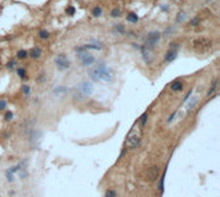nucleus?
Masks as SVG:
<instances>
[{"mask_svg":"<svg viewBox=\"0 0 220 197\" xmlns=\"http://www.w3.org/2000/svg\"><path fill=\"white\" fill-rule=\"evenodd\" d=\"M22 93H23L25 95H30L31 93V89L29 85H22Z\"/></svg>","mask_w":220,"mask_h":197,"instance_id":"nucleus-30","label":"nucleus"},{"mask_svg":"<svg viewBox=\"0 0 220 197\" xmlns=\"http://www.w3.org/2000/svg\"><path fill=\"white\" fill-rule=\"evenodd\" d=\"M27 57H29V52H27V50L21 49V50L17 52V58H18V59H26Z\"/></svg>","mask_w":220,"mask_h":197,"instance_id":"nucleus-18","label":"nucleus"},{"mask_svg":"<svg viewBox=\"0 0 220 197\" xmlns=\"http://www.w3.org/2000/svg\"><path fill=\"white\" fill-rule=\"evenodd\" d=\"M160 8H161L162 12H169V10H170V7H169V5H163V4H160Z\"/></svg>","mask_w":220,"mask_h":197,"instance_id":"nucleus-37","label":"nucleus"},{"mask_svg":"<svg viewBox=\"0 0 220 197\" xmlns=\"http://www.w3.org/2000/svg\"><path fill=\"white\" fill-rule=\"evenodd\" d=\"M147 120H148V114H147V112H144V114H143L142 116H140V119H139L138 121H139V124H140V125H142V126L144 128V126H145V122H147Z\"/></svg>","mask_w":220,"mask_h":197,"instance_id":"nucleus-25","label":"nucleus"},{"mask_svg":"<svg viewBox=\"0 0 220 197\" xmlns=\"http://www.w3.org/2000/svg\"><path fill=\"white\" fill-rule=\"evenodd\" d=\"M183 88H184L183 82L179 81V80H175V81H173L170 84V89L173 92H180V90H183Z\"/></svg>","mask_w":220,"mask_h":197,"instance_id":"nucleus-15","label":"nucleus"},{"mask_svg":"<svg viewBox=\"0 0 220 197\" xmlns=\"http://www.w3.org/2000/svg\"><path fill=\"white\" fill-rule=\"evenodd\" d=\"M142 135H143V126L139 124V121H137L134 124V126L130 129V131L127 133L125 146L129 149H135L139 146L140 140H142Z\"/></svg>","mask_w":220,"mask_h":197,"instance_id":"nucleus-2","label":"nucleus"},{"mask_svg":"<svg viewBox=\"0 0 220 197\" xmlns=\"http://www.w3.org/2000/svg\"><path fill=\"white\" fill-rule=\"evenodd\" d=\"M4 117H5V120H7V121H10L13 119V112L12 111H7V112H5V115H4Z\"/></svg>","mask_w":220,"mask_h":197,"instance_id":"nucleus-31","label":"nucleus"},{"mask_svg":"<svg viewBox=\"0 0 220 197\" xmlns=\"http://www.w3.org/2000/svg\"><path fill=\"white\" fill-rule=\"evenodd\" d=\"M176 57H178V50H175V49H170V48H169V50L165 53L163 61H165L166 63H170V62L175 61V59H176Z\"/></svg>","mask_w":220,"mask_h":197,"instance_id":"nucleus-10","label":"nucleus"},{"mask_svg":"<svg viewBox=\"0 0 220 197\" xmlns=\"http://www.w3.org/2000/svg\"><path fill=\"white\" fill-rule=\"evenodd\" d=\"M185 19H187V13H185V12H179L178 16H176L175 22H176V23H183Z\"/></svg>","mask_w":220,"mask_h":197,"instance_id":"nucleus-17","label":"nucleus"},{"mask_svg":"<svg viewBox=\"0 0 220 197\" xmlns=\"http://www.w3.org/2000/svg\"><path fill=\"white\" fill-rule=\"evenodd\" d=\"M37 81L39 82H45V81H47V75H45V74H40V75H39V77H37Z\"/></svg>","mask_w":220,"mask_h":197,"instance_id":"nucleus-34","label":"nucleus"},{"mask_svg":"<svg viewBox=\"0 0 220 197\" xmlns=\"http://www.w3.org/2000/svg\"><path fill=\"white\" fill-rule=\"evenodd\" d=\"M29 57L33 58V59H39L41 57V49L39 48V47H35V48H32L30 52H29Z\"/></svg>","mask_w":220,"mask_h":197,"instance_id":"nucleus-14","label":"nucleus"},{"mask_svg":"<svg viewBox=\"0 0 220 197\" xmlns=\"http://www.w3.org/2000/svg\"><path fill=\"white\" fill-rule=\"evenodd\" d=\"M216 88H218V79H214V81L211 84V88L208 89V92H207V97H210V95L216 90Z\"/></svg>","mask_w":220,"mask_h":197,"instance_id":"nucleus-20","label":"nucleus"},{"mask_svg":"<svg viewBox=\"0 0 220 197\" xmlns=\"http://www.w3.org/2000/svg\"><path fill=\"white\" fill-rule=\"evenodd\" d=\"M126 21L131 22V23H138V22H139V17H138V14H135L134 12H130V13H127V16H126Z\"/></svg>","mask_w":220,"mask_h":197,"instance_id":"nucleus-16","label":"nucleus"},{"mask_svg":"<svg viewBox=\"0 0 220 197\" xmlns=\"http://www.w3.org/2000/svg\"><path fill=\"white\" fill-rule=\"evenodd\" d=\"M39 37L41 39V40H48V39L50 37V33L48 30H41L40 32H39Z\"/></svg>","mask_w":220,"mask_h":197,"instance_id":"nucleus-21","label":"nucleus"},{"mask_svg":"<svg viewBox=\"0 0 220 197\" xmlns=\"http://www.w3.org/2000/svg\"><path fill=\"white\" fill-rule=\"evenodd\" d=\"M102 13H103V10H102V8L100 7H94L93 8V10H92V14L94 16V17H102Z\"/></svg>","mask_w":220,"mask_h":197,"instance_id":"nucleus-22","label":"nucleus"},{"mask_svg":"<svg viewBox=\"0 0 220 197\" xmlns=\"http://www.w3.org/2000/svg\"><path fill=\"white\" fill-rule=\"evenodd\" d=\"M200 22H201V18H200V17H193V18L189 21V26L196 27V26H198V25H200Z\"/></svg>","mask_w":220,"mask_h":197,"instance_id":"nucleus-26","label":"nucleus"},{"mask_svg":"<svg viewBox=\"0 0 220 197\" xmlns=\"http://www.w3.org/2000/svg\"><path fill=\"white\" fill-rule=\"evenodd\" d=\"M89 77L93 81H106V82H111L115 77V72L113 70L108 67L103 61H100L97 63V66L94 68L89 70Z\"/></svg>","mask_w":220,"mask_h":197,"instance_id":"nucleus-1","label":"nucleus"},{"mask_svg":"<svg viewBox=\"0 0 220 197\" xmlns=\"http://www.w3.org/2000/svg\"><path fill=\"white\" fill-rule=\"evenodd\" d=\"M75 13H76L75 7H72V5H68V7L66 8V14H67V16H73Z\"/></svg>","mask_w":220,"mask_h":197,"instance_id":"nucleus-28","label":"nucleus"},{"mask_svg":"<svg viewBox=\"0 0 220 197\" xmlns=\"http://www.w3.org/2000/svg\"><path fill=\"white\" fill-rule=\"evenodd\" d=\"M95 61H97V59H95L94 55H93L92 53H89L86 57H85V58H82L80 62H81V66H82V67H90L92 65L95 63Z\"/></svg>","mask_w":220,"mask_h":197,"instance_id":"nucleus-11","label":"nucleus"},{"mask_svg":"<svg viewBox=\"0 0 220 197\" xmlns=\"http://www.w3.org/2000/svg\"><path fill=\"white\" fill-rule=\"evenodd\" d=\"M93 92H94L93 84L89 82V81H82L76 86V90H75L73 97H75L76 100H84L85 98H88L89 95H92Z\"/></svg>","mask_w":220,"mask_h":197,"instance_id":"nucleus-3","label":"nucleus"},{"mask_svg":"<svg viewBox=\"0 0 220 197\" xmlns=\"http://www.w3.org/2000/svg\"><path fill=\"white\" fill-rule=\"evenodd\" d=\"M7 107V100L5 99H0V111H4Z\"/></svg>","mask_w":220,"mask_h":197,"instance_id":"nucleus-35","label":"nucleus"},{"mask_svg":"<svg viewBox=\"0 0 220 197\" xmlns=\"http://www.w3.org/2000/svg\"><path fill=\"white\" fill-rule=\"evenodd\" d=\"M82 47L86 50H102L104 48V43L99 40H92L90 44H84Z\"/></svg>","mask_w":220,"mask_h":197,"instance_id":"nucleus-9","label":"nucleus"},{"mask_svg":"<svg viewBox=\"0 0 220 197\" xmlns=\"http://www.w3.org/2000/svg\"><path fill=\"white\" fill-rule=\"evenodd\" d=\"M158 175H160V167L158 166H152L145 171V181L153 182L158 178Z\"/></svg>","mask_w":220,"mask_h":197,"instance_id":"nucleus-7","label":"nucleus"},{"mask_svg":"<svg viewBox=\"0 0 220 197\" xmlns=\"http://www.w3.org/2000/svg\"><path fill=\"white\" fill-rule=\"evenodd\" d=\"M112 32H113L115 35L122 36V35L126 33V29H125V26H124L122 23H116V25L112 26Z\"/></svg>","mask_w":220,"mask_h":197,"instance_id":"nucleus-12","label":"nucleus"},{"mask_svg":"<svg viewBox=\"0 0 220 197\" xmlns=\"http://www.w3.org/2000/svg\"><path fill=\"white\" fill-rule=\"evenodd\" d=\"M192 93H193V89H190V90H189V92H188L187 94H185V97H184V100H183V102H184V103H185V102H187V100H188V99L190 98V95H192Z\"/></svg>","mask_w":220,"mask_h":197,"instance_id":"nucleus-36","label":"nucleus"},{"mask_svg":"<svg viewBox=\"0 0 220 197\" xmlns=\"http://www.w3.org/2000/svg\"><path fill=\"white\" fill-rule=\"evenodd\" d=\"M16 66H17V62H16L14 59H10L8 63H7V68H8V70H13Z\"/></svg>","mask_w":220,"mask_h":197,"instance_id":"nucleus-29","label":"nucleus"},{"mask_svg":"<svg viewBox=\"0 0 220 197\" xmlns=\"http://www.w3.org/2000/svg\"><path fill=\"white\" fill-rule=\"evenodd\" d=\"M110 14H111L112 18H118V17H121V10L118 9V8H113V9L111 10Z\"/></svg>","mask_w":220,"mask_h":197,"instance_id":"nucleus-24","label":"nucleus"},{"mask_svg":"<svg viewBox=\"0 0 220 197\" xmlns=\"http://www.w3.org/2000/svg\"><path fill=\"white\" fill-rule=\"evenodd\" d=\"M139 50H140V53H142V58H143L144 63H145V65L151 63L152 59H153V55H152V49L147 48L145 45H140Z\"/></svg>","mask_w":220,"mask_h":197,"instance_id":"nucleus-8","label":"nucleus"},{"mask_svg":"<svg viewBox=\"0 0 220 197\" xmlns=\"http://www.w3.org/2000/svg\"><path fill=\"white\" fill-rule=\"evenodd\" d=\"M54 63L59 71H66L71 67V62L67 58L66 54H58L57 57L54 58Z\"/></svg>","mask_w":220,"mask_h":197,"instance_id":"nucleus-6","label":"nucleus"},{"mask_svg":"<svg viewBox=\"0 0 220 197\" xmlns=\"http://www.w3.org/2000/svg\"><path fill=\"white\" fill-rule=\"evenodd\" d=\"M161 37H162L161 32H158V31H151V32L147 33V36L144 37V44H143V45H145L147 48H149V49L153 50L157 44L160 43Z\"/></svg>","mask_w":220,"mask_h":197,"instance_id":"nucleus-5","label":"nucleus"},{"mask_svg":"<svg viewBox=\"0 0 220 197\" xmlns=\"http://www.w3.org/2000/svg\"><path fill=\"white\" fill-rule=\"evenodd\" d=\"M174 30H175V27H174V26H170V27H167V29L163 31V33H161V35H162V36H165V37H166V36H170L171 33L174 32Z\"/></svg>","mask_w":220,"mask_h":197,"instance_id":"nucleus-27","label":"nucleus"},{"mask_svg":"<svg viewBox=\"0 0 220 197\" xmlns=\"http://www.w3.org/2000/svg\"><path fill=\"white\" fill-rule=\"evenodd\" d=\"M210 1H212V0H206V3H210Z\"/></svg>","mask_w":220,"mask_h":197,"instance_id":"nucleus-39","label":"nucleus"},{"mask_svg":"<svg viewBox=\"0 0 220 197\" xmlns=\"http://www.w3.org/2000/svg\"><path fill=\"white\" fill-rule=\"evenodd\" d=\"M163 182H165V174L162 175L161 181H160V191H161V192H163Z\"/></svg>","mask_w":220,"mask_h":197,"instance_id":"nucleus-38","label":"nucleus"},{"mask_svg":"<svg viewBox=\"0 0 220 197\" xmlns=\"http://www.w3.org/2000/svg\"><path fill=\"white\" fill-rule=\"evenodd\" d=\"M211 48H212V41L207 37H200V39H196L193 41V49H194V52L198 53V54L207 53Z\"/></svg>","mask_w":220,"mask_h":197,"instance_id":"nucleus-4","label":"nucleus"},{"mask_svg":"<svg viewBox=\"0 0 220 197\" xmlns=\"http://www.w3.org/2000/svg\"><path fill=\"white\" fill-rule=\"evenodd\" d=\"M26 74H27V72H26V70L23 68V67H21V68H18V70H17V75H18V76L22 79V80H27V76H26Z\"/></svg>","mask_w":220,"mask_h":197,"instance_id":"nucleus-23","label":"nucleus"},{"mask_svg":"<svg viewBox=\"0 0 220 197\" xmlns=\"http://www.w3.org/2000/svg\"><path fill=\"white\" fill-rule=\"evenodd\" d=\"M117 193H116V191L113 189H110V191H107L106 192V197H116Z\"/></svg>","mask_w":220,"mask_h":197,"instance_id":"nucleus-32","label":"nucleus"},{"mask_svg":"<svg viewBox=\"0 0 220 197\" xmlns=\"http://www.w3.org/2000/svg\"><path fill=\"white\" fill-rule=\"evenodd\" d=\"M67 90H68V89H67L66 86H58V88H55L53 92H54V94H57V95H63V94L67 93Z\"/></svg>","mask_w":220,"mask_h":197,"instance_id":"nucleus-19","label":"nucleus"},{"mask_svg":"<svg viewBox=\"0 0 220 197\" xmlns=\"http://www.w3.org/2000/svg\"><path fill=\"white\" fill-rule=\"evenodd\" d=\"M170 49H175V50H179L180 49V44L179 43H170V45H169Z\"/></svg>","mask_w":220,"mask_h":197,"instance_id":"nucleus-33","label":"nucleus"},{"mask_svg":"<svg viewBox=\"0 0 220 197\" xmlns=\"http://www.w3.org/2000/svg\"><path fill=\"white\" fill-rule=\"evenodd\" d=\"M197 102H198V97H197V95H193V97H192V95H190L189 103L187 104V114H190V112L193 111V108L196 107Z\"/></svg>","mask_w":220,"mask_h":197,"instance_id":"nucleus-13","label":"nucleus"}]
</instances>
